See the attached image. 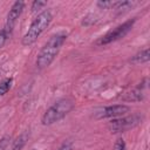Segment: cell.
Returning <instances> with one entry per match:
<instances>
[{"label":"cell","mask_w":150,"mask_h":150,"mask_svg":"<svg viewBox=\"0 0 150 150\" xmlns=\"http://www.w3.org/2000/svg\"><path fill=\"white\" fill-rule=\"evenodd\" d=\"M66 39H67V34L63 32L56 33L49 38V40L43 45V47L41 48V50L36 56L35 64L39 69H43L50 66V63L59 54L61 47L63 46Z\"/></svg>","instance_id":"obj_1"},{"label":"cell","mask_w":150,"mask_h":150,"mask_svg":"<svg viewBox=\"0 0 150 150\" xmlns=\"http://www.w3.org/2000/svg\"><path fill=\"white\" fill-rule=\"evenodd\" d=\"M75 107V102L71 97H62L50 105L42 115L41 123L43 125H50L66 117Z\"/></svg>","instance_id":"obj_2"},{"label":"cell","mask_w":150,"mask_h":150,"mask_svg":"<svg viewBox=\"0 0 150 150\" xmlns=\"http://www.w3.org/2000/svg\"><path fill=\"white\" fill-rule=\"evenodd\" d=\"M52 19H53V15L49 9H45L41 13H39L36 15V18L32 21L27 32L25 33L22 41H21L22 46L33 45L38 40V38L45 32V29L49 26V23L52 22Z\"/></svg>","instance_id":"obj_3"},{"label":"cell","mask_w":150,"mask_h":150,"mask_svg":"<svg viewBox=\"0 0 150 150\" xmlns=\"http://www.w3.org/2000/svg\"><path fill=\"white\" fill-rule=\"evenodd\" d=\"M141 122H142V116L139 114H132L130 116H124V117H116L108 123V129L114 134L124 132L127 130L135 128Z\"/></svg>","instance_id":"obj_4"},{"label":"cell","mask_w":150,"mask_h":150,"mask_svg":"<svg viewBox=\"0 0 150 150\" xmlns=\"http://www.w3.org/2000/svg\"><path fill=\"white\" fill-rule=\"evenodd\" d=\"M136 19H131V20H128L125 22H123L122 25L117 26L116 28L109 30L105 35H103L101 38V40L98 41V45H108V43H111L123 36H125L130 30L131 28L134 27V23H135Z\"/></svg>","instance_id":"obj_5"},{"label":"cell","mask_w":150,"mask_h":150,"mask_svg":"<svg viewBox=\"0 0 150 150\" xmlns=\"http://www.w3.org/2000/svg\"><path fill=\"white\" fill-rule=\"evenodd\" d=\"M23 8H25V2H23V1H15V2L12 5V7H11L8 14H7L6 25H5V28H4V29H5L6 32H8L9 34H11V32L13 30V28H14V26H15L18 19H19V16L21 15Z\"/></svg>","instance_id":"obj_6"},{"label":"cell","mask_w":150,"mask_h":150,"mask_svg":"<svg viewBox=\"0 0 150 150\" xmlns=\"http://www.w3.org/2000/svg\"><path fill=\"white\" fill-rule=\"evenodd\" d=\"M130 108L125 104H115V105H109L100 110L96 115L97 118H116V117H122L125 115Z\"/></svg>","instance_id":"obj_7"},{"label":"cell","mask_w":150,"mask_h":150,"mask_svg":"<svg viewBox=\"0 0 150 150\" xmlns=\"http://www.w3.org/2000/svg\"><path fill=\"white\" fill-rule=\"evenodd\" d=\"M28 138H29V132H28V131H23L22 134H20V135L13 141L12 146L9 148V150H21V149L26 145Z\"/></svg>","instance_id":"obj_8"},{"label":"cell","mask_w":150,"mask_h":150,"mask_svg":"<svg viewBox=\"0 0 150 150\" xmlns=\"http://www.w3.org/2000/svg\"><path fill=\"white\" fill-rule=\"evenodd\" d=\"M149 60H150V50H149V48H145L144 50H141L139 53L135 54L130 59V62L135 63V64H139V63H145Z\"/></svg>","instance_id":"obj_9"},{"label":"cell","mask_w":150,"mask_h":150,"mask_svg":"<svg viewBox=\"0 0 150 150\" xmlns=\"http://www.w3.org/2000/svg\"><path fill=\"white\" fill-rule=\"evenodd\" d=\"M142 98H143V96H142L141 89H136L131 93H128L127 96L124 97L125 101H141Z\"/></svg>","instance_id":"obj_10"},{"label":"cell","mask_w":150,"mask_h":150,"mask_svg":"<svg viewBox=\"0 0 150 150\" xmlns=\"http://www.w3.org/2000/svg\"><path fill=\"white\" fill-rule=\"evenodd\" d=\"M12 83H13V80L12 79H6L5 81H2L0 83V96H2V95H5V94L8 93V90L12 87Z\"/></svg>","instance_id":"obj_11"},{"label":"cell","mask_w":150,"mask_h":150,"mask_svg":"<svg viewBox=\"0 0 150 150\" xmlns=\"http://www.w3.org/2000/svg\"><path fill=\"white\" fill-rule=\"evenodd\" d=\"M117 4H118V1H98L97 2V6L101 7V8L107 9V8H110V7L115 8L117 6Z\"/></svg>","instance_id":"obj_12"},{"label":"cell","mask_w":150,"mask_h":150,"mask_svg":"<svg viewBox=\"0 0 150 150\" xmlns=\"http://www.w3.org/2000/svg\"><path fill=\"white\" fill-rule=\"evenodd\" d=\"M112 150H125V142L123 138H117L114 143Z\"/></svg>","instance_id":"obj_13"},{"label":"cell","mask_w":150,"mask_h":150,"mask_svg":"<svg viewBox=\"0 0 150 150\" xmlns=\"http://www.w3.org/2000/svg\"><path fill=\"white\" fill-rule=\"evenodd\" d=\"M8 36H9V33H8V32H6L5 29H1V30H0V49L5 46V43H6L7 39H8Z\"/></svg>","instance_id":"obj_14"},{"label":"cell","mask_w":150,"mask_h":150,"mask_svg":"<svg viewBox=\"0 0 150 150\" xmlns=\"http://www.w3.org/2000/svg\"><path fill=\"white\" fill-rule=\"evenodd\" d=\"M9 142H11L9 136H4L2 138H0V150H6L7 146L9 145Z\"/></svg>","instance_id":"obj_15"},{"label":"cell","mask_w":150,"mask_h":150,"mask_svg":"<svg viewBox=\"0 0 150 150\" xmlns=\"http://www.w3.org/2000/svg\"><path fill=\"white\" fill-rule=\"evenodd\" d=\"M47 5V2L46 1H40V0H35V1H33V4H32V11L33 12H35L36 9H40V8H42V7H45Z\"/></svg>","instance_id":"obj_16"},{"label":"cell","mask_w":150,"mask_h":150,"mask_svg":"<svg viewBox=\"0 0 150 150\" xmlns=\"http://www.w3.org/2000/svg\"><path fill=\"white\" fill-rule=\"evenodd\" d=\"M59 150H73V144H71V142H66V143H63V144L59 148Z\"/></svg>","instance_id":"obj_17"},{"label":"cell","mask_w":150,"mask_h":150,"mask_svg":"<svg viewBox=\"0 0 150 150\" xmlns=\"http://www.w3.org/2000/svg\"><path fill=\"white\" fill-rule=\"evenodd\" d=\"M0 75H1V73H0Z\"/></svg>","instance_id":"obj_18"}]
</instances>
